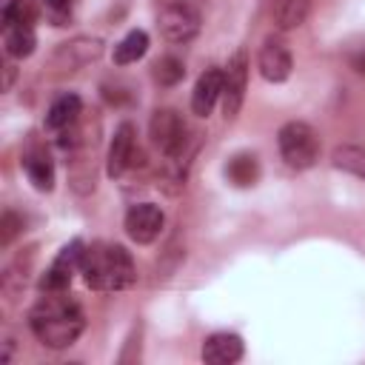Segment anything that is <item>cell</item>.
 Returning <instances> with one entry per match:
<instances>
[{
	"label": "cell",
	"mask_w": 365,
	"mask_h": 365,
	"mask_svg": "<svg viewBox=\"0 0 365 365\" xmlns=\"http://www.w3.org/2000/svg\"><path fill=\"white\" fill-rule=\"evenodd\" d=\"M46 297L29 311V328L46 348H68L86 328L83 308L66 291H43Z\"/></svg>",
	"instance_id": "obj_1"
},
{
	"label": "cell",
	"mask_w": 365,
	"mask_h": 365,
	"mask_svg": "<svg viewBox=\"0 0 365 365\" xmlns=\"http://www.w3.org/2000/svg\"><path fill=\"white\" fill-rule=\"evenodd\" d=\"M80 274H83L86 285L94 291H123V288L134 285V279H137L131 254L114 242L86 245Z\"/></svg>",
	"instance_id": "obj_2"
},
{
	"label": "cell",
	"mask_w": 365,
	"mask_h": 365,
	"mask_svg": "<svg viewBox=\"0 0 365 365\" xmlns=\"http://www.w3.org/2000/svg\"><path fill=\"white\" fill-rule=\"evenodd\" d=\"M277 145L291 168H311L319 160V137L308 123L299 120L285 123L277 134Z\"/></svg>",
	"instance_id": "obj_3"
},
{
	"label": "cell",
	"mask_w": 365,
	"mask_h": 365,
	"mask_svg": "<svg viewBox=\"0 0 365 365\" xmlns=\"http://www.w3.org/2000/svg\"><path fill=\"white\" fill-rule=\"evenodd\" d=\"M148 134H151V143H154L168 160H180V157H185L188 125H185V120H182L174 108H157V111L151 114Z\"/></svg>",
	"instance_id": "obj_4"
},
{
	"label": "cell",
	"mask_w": 365,
	"mask_h": 365,
	"mask_svg": "<svg viewBox=\"0 0 365 365\" xmlns=\"http://www.w3.org/2000/svg\"><path fill=\"white\" fill-rule=\"evenodd\" d=\"M245 88H248V54L242 48H237L234 57L228 60V66L222 68V114H225V120H234L240 114Z\"/></svg>",
	"instance_id": "obj_5"
},
{
	"label": "cell",
	"mask_w": 365,
	"mask_h": 365,
	"mask_svg": "<svg viewBox=\"0 0 365 365\" xmlns=\"http://www.w3.org/2000/svg\"><path fill=\"white\" fill-rule=\"evenodd\" d=\"M160 31L168 43H188L200 31V11L191 3L174 0L160 11Z\"/></svg>",
	"instance_id": "obj_6"
},
{
	"label": "cell",
	"mask_w": 365,
	"mask_h": 365,
	"mask_svg": "<svg viewBox=\"0 0 365 365\" xmlns=\"http://www.w3.org/2000/svg\"><path fill=\"white\" fill-rule=\"evenodd\" d=\"M257 66H259V74L268 80V83H282L291 77V68H294V54L288 48V43L277 34L265 37L262 46H259V54H257Z\"/></svg>",
	"instance_id": "obj_7"
},
{
	"label": "cell",
	"mask_w": 365,
	"mask_h": 365,
	"mask_svg": "<svg viewBox=\"0 0 365 365\" xmlns=\"http://www.w3.org/2000/svg\"><path fill=\"white\" fill-rule=\"evenodd\" d=\"M163 225H165V214H163V208L154 205V202H137V205H131L128 214H125V234H128L137 245L154 242V240L160 237Z\"/></svg>",
	"instance_id": "obj_8"
},
{
	"label": "cell",
	"mask_w": 365,
	"mask_h": 365,
	"mask_svg": "<svg viewBox=\"0 0 365 365\" xmlns=\"http://www.w3.org/2000/svg\"><path fill=\"white\" fill-rule=\"evenodd\" d=\"M83 251H86V245H83L80 240H71V242L54 257V262L48 265V271L43 274L40 288H43V291H68L71 277L80 271Z\"/></svg>",
	"instance_id": "obj_9"
},
{
	"label": "cell",
	"mask_w": 365,
	"mask_h": 365,
	"mask_svg": "<svg viewBox=\"0 0 365 365\" xmlns=\"http://www.w3.org/2000/svg\"><path fill=\"white\" fill-rule=\"evenodd\" d=\"M137 131L131 123H120L117 131H114V140L108 145V163H106V171L108 177H123L125 168L134 163V154H137Z\"/></svg>",
	"instance_id": "obj_10"
},
{
	"label": "cell",
	"mask_w": 365,
	"mask_h": 365,
	"mask_svg": "<svg viewBox=\"0 0 365 365\" xmlns=\"http://www.w3.org/2000/svg\"><path fill=\"white\" fill-rule=\"evenodd\" d=\"M217 100H222V68H205L191 91V108L197 117H208Z\"/></svg>",
	"instance_id": "obj_11"
},
{
	"label": "cell",
	"mask_w": 365,
	"mask_h": 365,
	"mask_svg": "<svg viewBox=\"0 0 365 365\" xmlns=\"http://www.w3.org/2000/svg\"><path fill=\"white\" fill-rule=\"evenodd\" d=\"M240 356H242V339L237 334L220 331V334H211L202 342V359L208 365H231Z\"/></svg>",
	"instance_id": "obj_12"
},
{
	"label": "cell",
	"mask_w": 365,
	"mask_h": 365,
	"mask_svg": "<svg viewBox=\"0 0 365 365\" xmlns=\"http://www.w3.org/2000/svg\"><path fill=\"white\" fill-rule=\"evenodd\" d=\"M100 51H103V43H100V40L77 37V40L63 43V46L57 48L54 63H57V66H63V68H68V71H77V68H80V66H86L88 60L100 57Z\"/></svg>",
	"instance_id": "obj_13"
},
{
	"label": "cell",
	"mask_w": 365,
	"mask_h": 365,
	"mask_svg": "<svg viewBox=\"0 0 365 365\" xmlns=\"http://www.w3.org/2000/svg\"><path fill=\"white\" fill-rule=\"evenodd\" d=\"M80 111H83V100L77 94H63V97H57L48 106V111H46V128H51V131L71 128L77 123Z\"/></svg>",
	"instance_id": "obj_14"
},
{
	"label": "cell",
	"mask_w": 365,
	"mask_h": 365,
	"mask_svg": "<svg viewBox=\"0 0 365 365\" xmlns=\"http://www.w3.org/2000/svg\"><path fill=\"white\" fill-rule=\"evenodd\" d=\"M23 168H26V177L31 180V185L37 191H51L54 188V163L46 151L34 148L23 157Z\"/></svg>",
	"instance_id": "obj_15"
},
{
	"label": "cell",
	"mask_w": 365,
	"mask_h": 365,
	"mask_svg": "<svg viewBox=\"0 0 365 365\" xmlns=\"http://www.w3.org/2000/svg\"><path fill=\"white\" fill-rule=\"evenodd\" d=\"M34 46H37V37H34L31 26H6L3 29V48L9 57L23 60L34 51Z\"/></svg>",
	"instance_id": "obj_16"
},
{
	"label": "cell",
	"mask_w": 365,
	"mask_h": 365,
	"mask_svg": "<svg viewBox=\"0 0 365 365\" xmlns=\"http://www.w3.org/2000/svg\"><path fill=\"white\" fill-rule=\"evenodd\" d=\"M225 177H228L234 185L248 188V185H254V182L259 180V160H257L254 154H248V151L234 154V157L228 160V165H225Z\"/></svg>",
	"instance_id": "obj_17"
},
{
	"label": "cell",
	"mask_w": 365,
	"mask_h": 365,
	"mask_svg": "<svg viewBox=\"0 0 365 365\" xmlns=\"http://www.w3.org/2000/svg\"><path fill=\"white\" fill-rule=\"evenodd\" d=\"M311 0H274V23L279 31H291L305 23Z\"/></svg>",
	"instance_id": "obj_18"
},
{
	"label": "cell",
	"mask_w": 365,
	"mask_h": 365,
	"mask_svg": "<svg viewBox=\"0 0 365 365\" xmlns=\"http://www.w3.org/2000/svg\"><path fill=\"white\" fill-rule=\"evenodd\" d=\"M37 6L34 0H0V20L6 26H34L37 23Z\"/></svg>",
	"instance_id": "obj_19"
},
{
	"label": "cell",
	"mask_w": 365,
	"mask_h": 365,
	"mask_svg": "<svg viewBox=\"0 0 365 365\" xmlns=\"http://www.w3.org/2000/svg\"><path fill=\"white\" fill-rule=\"evenodd\" d=\"M148 51V34L145 31H140V29H134V31H128L117 46H114V63L117 66H128V63H137L143 54Z\"/></svg>",
	"instance_id": "obj_20"
},
{
	"label": "cell",
	"mask_w": 365,
	"mask_h": 365,
	"mask_svg": "<svg viewBox=\"0 0 365 365\" xmlns=\"http://www.w3.org/2000/svg\"><path fill=\"white\" fill-rule=\"evenodd\" d=\"M334 165L348 171V174H356L365 180V148L362 145H336L334 154H331Z\"/></svg>",
	"instance_id": "obj_21"
},
{
	"label": "cell",
	"mask_w": 365,
	"mask_h": 365,
	"mask_svg": "<svg viewBox=\"0 0 365 365\" xmlns=\"http://www.w3.org/2000/svg\"><path fill=\"white\" fill-rule=\"evenodd\" d=\"M182 77H185V63H182L180 57L165 54V57H160V60L154 63V80H157L160 86H177Z\"/></svg>",
	"instance_id": "obj_22"
},
{
	"label": "cell",
	"mask_w": 365,
	"mask_h": 365,
	"mask_svg": "<svg viewBox=\"0 0 365 365\" xmlns=\"http://www.w3.org/2000/svg\"><path fill=\"white\" fill-rule=\"evenodd\" d=\"M20 225H23V222H20L11 211H6V214H3V220H0V228H3V231H0V242H3V245H9V242L14 240V234L20 231Z\"/></svg>",
	"instance_id": "obj_23"
},
{
	"label": "cell",
	"mask_w": 365,
	"mask_h": 365,
	"mask_svg": "<svg viewBox=\"0 0 365 365\" xmlns=\"http://www.w3.org/2000/svg\"><path fill=\"white\" fill-rule=\"evenodd\" d=\"M43 3H46V9L57 17V14H68V11H71V6H74L77 0H43Z\"/></svg>",
	"instance_id": "obj_24"
},
{
	"label": "cell",
	"mask_w": 365,
	"mask_h": 365,
	"mask_svg": "<svg viewBox=\"0 0 365 365\" xmlns=\"http://www.w3.org/2000/svg\"><path fill=\"white\" fill-rule=\"evenodd\" d=\"M11 80H14V66H6V83H3V88H6V91H9Z\"/></svg>",
	"instance_id": "obj_25"
}]
</instances>
